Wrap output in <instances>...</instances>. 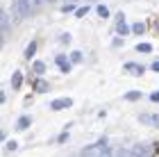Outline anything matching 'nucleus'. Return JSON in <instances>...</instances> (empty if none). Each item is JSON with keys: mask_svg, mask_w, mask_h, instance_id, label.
<instances>
[{"mask_svg": "<svg viewBox=\"0 0 159 157\" xmlns=\"http://www.w3.org/2000/svg\"><path fill=\"white\" fill-rule=\"evenodd\" d=\"M105 153H109V150H107V141L102 139V141H98L96 146L86 148V150H84L82 155H84V157H100V155H105Z\"/></svg>", "mask_w": 159, "mask_h": 157, "instance_id": "nucleus-1", "label": "nucleus"}, {"mask_svg": "<svg viewBox=\"0 0 159 157\" xmlns=\"http://www.w3.org/2000/svg\"><path fill=\"white\" fill-rule=\"evenodd\" d=\"M73 105V98H57V100L50 103V109L52 112H59V109H66V107Z\"/></svg>", "mask_w": 159, "mask_h": 157, "instance_id": "nucleus-2", "label": "nucleus"}, {"mask_svg": "<svg viewBox=\"0 0 159 157\" xmlns=\"http://www.w3.org/2000/svg\"><path fill=\"white\" fill-rule=\"evenodd\" d=\"M139 121L146 125H152V127H159V114H139Z\"/></svg>", "mask_w": 159, "mask_h": 157, "instance_id": "nucleus-3", "label": "nucleus"}, {"mask_svg": "<svg viewBox=\"0 0 159 157\" xmlns=\"http://www.w3.org/2000/svg\"><path fill=\"white\" fill-rule=\"evenodd\" d=\"M55 62H57V66L61 68V73H70V62L66 59V55H57Z\"/></svg>", "mask_w": 159, "mask_h": 157, "instance_id": "nucleus-4", "label": "nucleus"}, {"mask_svg": "<svg viewBox=\"0 0 159 157\" xmlns=\"http://www.w3.org/2000/svg\"><path fill=\"white\" fill-rule=\"evenodd\" d=\"M125 71H129L132 75H143V73H146V68L139 66V64H134V62H127L125 64Z\"/></svg>", "mask_w": 159, "mask_h": 157, "instance_id": "nucleus-5", "label": "nucleus"}, {"mask_svg": "<svg viewBox=\"0 0 159 157\" xmlns=\"http://www.w3.org/2000/svg\"><path fill=\"white\" fill-rule=\"evenodd\" d=\"M116 30H118V34H120V37H125V34L129 32V27H127V23H125V16H123V14L118 16V25H116Z\"/></svg>", "mask_w": 159, "mask_h": 157, "instance_id": "nucleus-6", "label": "nucleus"}, {"mask_svg": "<svg viewBox=\"0 0 159 157\" xmlns=\"http://www.w3.org/2000/svg\"><path fill=\"white\" fill-rule=\"evenodd\" d=\"M7 30H9V16L5 9H0V32H7Z\"/></svg>", "mask_w": 159, "mask_h": 157, "instance_id": "nucleus-7", "label": "nucleus"}, {"mask_svg": "<svg viewBox=\"0 0 159 157\" xmlns=\"http://www.w3.org/2000/svg\"><path fill=\"white\" fill-rule=\"evenodd\" d=\"M30 123H32L30 116H20L18 123H16V130H27V127H30Z\"/></svg>", "mask_w": 159, "mask_h": 157, "instance_id": "nucleus-8", "label": "nucleus"}, {"mask_svg": "<svg viewBox=\"0 0 159 157\" xmlns=\"http://www.w3.org/2000/svg\"><path fill=\"white\" fill-rule=\"evenodd\" d=\"M48 89H50V87H48V82H46V80H41V77H39L37 82H34V91H39V94H46Z\"/></svg>", "mask_w": 159, "mask_h": 157, "instance_id": "nucleus-9", "label": "nucleus"}, {"mask_svg": "<svg viewBox=\"0 0 159 157\" xmlns=\"http://www.w3.org/2000/svg\"><path fill=\"white\" fill-rule=\"evenodd\" d=\"M20 84H23V73H20V71H16V73H14V77H11V87H14V89H20Z\"/></svg>", "mask_w": 159, "mask_h": 157, "instance_id": "nucleus-10", "label": "nucleus"}, {"mask_svg": "<svg viewBox=\"0 0 159 157\" xmlns=\"http://www.w3.org/2000/svg\"><path fill=\"white\" fill-rule=\"evenodd\" d=\"M32 71L37 75H43V73H46V64H43V62H34L32 64Z\"/></svg>", "mask_w": 159, "mask_h": 157, "instance_id": "nucleus-11", "label": "nucleus"}, {"mask_svg": "<svg viewBox=\"0 0 159 157\" xmlns=\"http://www.w3.org/2000/svg\"><path fill=\"white\" fill-rule=\"evenodd\" d=\"M34 53H37V44L32 41V44L25 48V57H27V59H32V55H34Z\"/></svg>", "mask_w": 159, "mask_h": 157, "instance_id": "nucleus-12", "label": "nucleus"}, {"mask_svg": "<svg viewBox=\"0 0 159 157\" xmlns=\"http://www.w3.org/2000/svg\"><path fill=\"white\" fill-rule=\"evenodd\" d=\"M141 98V91H127L125 94V100H139Z\"/></svg>", "mask_w": 159, "mask_h": 157, "instance_id": "nucleus-13", "label": "nucleus"}, {"mask_svg": "<svg viewBox=\"0 0 159 157\" xmlns=\"http://www.w3.org/2000/svg\"><path fill=\"white\" fill-rule=\"evenodd\" d=\"M136 50H139V53H152V46H150V44H139Z\"/></svg>", "mask_w": 159, "mask_h": 157, "instance_id": "nucleus-14", "label": "nucleus"}, {"mask_svg": "<svg viewBox=\"0 0 159 157\" xmlns=\"http://www.w3.org/2000/svg\"><path fill=\"white\" fill-rule=\"evenodd\" d=\"M143 30H146V25H143V23H134L132 25V32L134 34H143Z\"/></svg>", "mask_w": 159, "mask_h": 157, "instance_id": "nucleus-15", "label": "nucleus"}, {"mask_svg": "<svg viewBox=\"0 0 159 157\" xmlns=\"http://www.w3.org/2000/svg\"><path fill=\"white\" fill-rule=\"evenodd\" d=\"M70 62L80 64V62H82V53H80V50H73V53H70Z\"/></svg>", "mask_w": 159, "mask_h": 157, "instance_id": "nucleus-16", "label": "nucleus"}, {"mask_svg": "<svg viewBox=\"0 0 159 157\" xmlns=\"http://www.w3.org/2000/svg\"><path fill=\"white\" fill-rule=\"evenodd\" d=\"M98 14H100L102 18H109V9H107L105 5H98Z\"/></svg>", "mask_w": 159, "mask_h": 157, "instance_id": "nucleus-17", "label": "nucleus"}, {"mask_svg": "<svg viewBox=\"0 0 159 157\" xmlns=\"http://www.w3.org/2000/svg\"><path fill=\"white\" fill-rule=\"evenodd\" d=\"M86 12H89V7H80V9H75V16L82 18V16H86Z\"/></svg>", "mask_w": 159, "mask_h": 157, "instance_id": "nucleus-18", "label": "nucleus"}, {"mask_svg": "<svg viewBox=\"0 0 159 157\" xmlns=\"http://www.w3.org/2000/svg\"><path fill=\"white\" fill-rule=\"evenodd\" d=\"M16 148H18L16 141H7V150H16Z\"/></svg>", "mask_w": 159, "mask_h": 157, "instance_id": "nucleus-19", "label": "nucleus"}, {"mask_svg": "<svg viewBox=\"0 0 159 157\" xmlns=\"http://www.w3.org/2000/svg\"><path fill=\"white\" fill-rule=\"evenodd\" d=\"M73 9H75V7H73V5H70V2L61 7V12H64V14H68V12H73Z\"/></svg>", "mask_w": 159, "mask_h": 157, "instance_id": "nucleus-20", "label": "nucleus"}, {"mask_svg": "<svg viewBox=\"0 0 159 157\" xmlns=\"http://www.w3.org/2000/svg\"><path fill=\"white\" fill-rule=\"evenodd\" d=\"M150 100H152V103H159V91H155V94H150Z\"/></svg>", "mask_w": 159, "mask_h": 157, "instance_id": "nucleus-21", "label": "nucleus"}, {"mask_svg": "<svg viewBox=\"0 0 159 157\" xmlns=\"http://www.w3.org/2000/svg\"><path fill=\"white\" fill-rule=\"evenodd\" d=\"M59 41H61V44H68V41H70V34H61Z\"/></svg>", "mask_w": 159, "mask_h": 157, "instance_id": "nucleus-22", "label": "nucleus"}, {"mask_svg": "<svg viewBox=\"0 0 159 157\" xmlns=\"http://www.w3.org/2000/svg\"><path fill=\"white\" fill-rule=\"evenodd\" d=\"M43 2H46V0H32V5H34V7H39V5H43Z\"/></svg>", "mask_w": 159, "mask_h": 157, "instance_id": "nucleus-23", "label": "nucleus"}, {"mask_svg": "<svg viewBox=\"0 0 159 157\" xmlns=\"http://www.w3.org/2000/svg\"><path fill=\"white\" fill-rule=\"evenodd\" d=\"M150 68H152V71H157V73H159V62H155V64H152Z\"/></svg>", "mask_w": 159, "mask_h": 157, "instance_id": "nucleus-24", "label": "nucleus"}, {"mask_svg": "<svg viewBox=\"0 0 159 157\" xmlns=\"http://www.w3.org/2000/svg\"><path fill=\"white\" fill-rule=\"evenodd\" d=\"M2 139H5V132H0V141H2Z\"/></svg>", "mask_w": 159, "mask_h": 157, "instance_id": "nucleus-25", "label": "nucleus"}, {"mask_svg": "<svg viewBox=\"0 0 159 157\" xmlns=\"http://www.w3.org/2000/svg\"><path fill=\"white\" fill-rule=\"evenodd\" d=\"M0 46H2V32H0Z\"/></svg>", "mask_w": 159, "mask_h": 157, "instance_id": "nucleus-26", "label": "nucleus"}, {"mask_svg": "<svg viewBox=\"0 0 159 157\" xmlns=\"http://www.w3.org/2000/svg\"><path fill=\"white\" fill-rule=\"evenodd\" d=\"M50 2H52V0H50Z\"/></svg>", "mask_w": 159, "mask_h": 157, "instance_id": "nucleus-27", "label": "nucleus"}]
</instances>
